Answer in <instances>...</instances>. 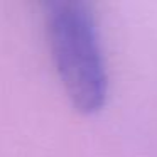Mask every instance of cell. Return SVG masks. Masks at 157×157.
Here are the masks:
<instances>
[{"instance_id": "1", "label": "cell", "mask_w": 157, "mask_h": 157, "mask_svg": "<svg viewBox=\"0 0 157 157\" xmlns=\"http://www.w3.org/2000/svg\"><path fill=\"white\" fill-rule=\"evenodd\" d=\"M52 59L64 91L81 113L100 112L106 100V69L98 29L85 2L46 4Z\"/></svg>"}]
</instances>
